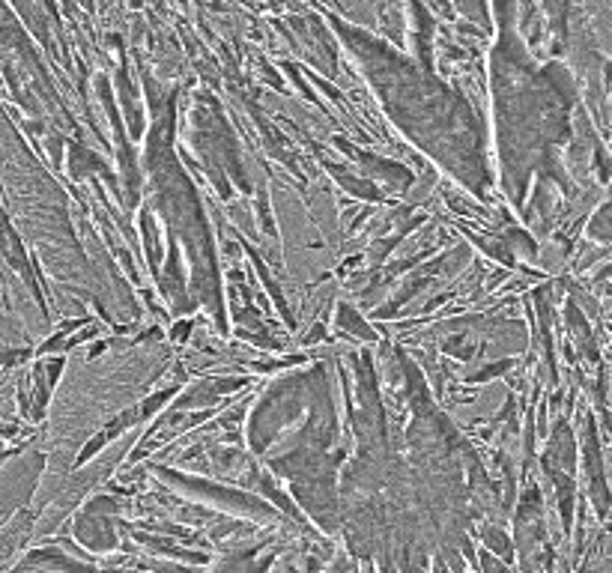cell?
Listing matches in <instances>:
<instances>
[{"mask_svg": "<svg viewBox=\"0 0 612 573\" xmlns=\"http://www.w3.org/2000/svg\"><path fill=\"white\" fill-rule=\"evenodd\" d=\"M347 51L362 66L389 117L409 138L424 147L439 165L454 171L475 194L484 189V138L469 102L442 84L430 69L418 66L383 39L326 15Z\"/></svg>", "mask_w": 612, "mask_h": 573, "instance_id": "obj_1", "label": "cell"}, {"mask_svg": "<svg viewBox=\"0 0 612 573\" xmlns=\"http://www.w3.org/2000/svg\"><path fill=\"white\" fill-rule=\"evenodd\" d=\"M544 6H547V15H550V21H553V27L565 36V30H568V9H571V0H544Z\"/></svg>", "mask_w": 612, "mask_h": 573, "instance_id": "obj_2", "label": "cell"}]
</instances>
